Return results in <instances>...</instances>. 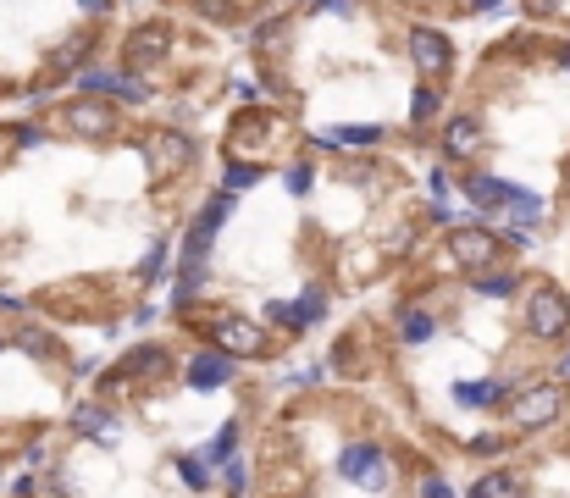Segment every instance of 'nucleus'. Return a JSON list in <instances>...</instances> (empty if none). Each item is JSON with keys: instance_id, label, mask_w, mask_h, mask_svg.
<instances>
[{"instance_id": "nucleus-1", "label": "nucleus", "mask_w": 570, "mask_h": 498, "mask_svg": "<svg viewBox=\"0 0 570 498\" xmlns=\"http://www.w3.org/2000/svg\"><path fill=\"white\" fill-rule=\"evenodd\" d=\"M559 410H565V388H559V382H537V388H526L521 399L510 404V421L521 432H537V427H548V421H559Z\"/></svg>"}, {"instance_id": "nucleus-2", "label": "nucleus", "mask_w": 570, "mask_h": 498, "mask_svg": "<svg viewBox=\"0 0 570 498\" xmlns=\"http://www.w3.org/2000/svg\"><path fill=\"white\" fill-rule=\"evenodd\" d=\"M526 327H532V338H559L570 327V299L559 288H537L532 310H526Z\"/></svg>"}, {"instance_id": "nucleus-3", "label": "nucleus", "mask_w": 570, "mask_h": 498, "mask_svg": "<svg viewBox=\"0 0 570 498\" xmlns=\"http://www.w3.org/2000/svg\"><path fill=\"white\" fill-rule=\"evenodd\" d=\"M144 161H150V172H155V178H178L183 166L194 161L189 133H155V139L144 144Z\"/></svg>"}, {"instance_id": "nucleus-4", "label": "nucleus", "mask_w": 570, "mask_h": 498, "mask_svg": "<svg viewBox=\"0 0 570 498\" xmlns=\"http://www.w3.org/2000/svg\"><path fill=\"white\" fill-rule=\"evenodd\" d=\"M449 255L460 266H471V272H482V266L499 261V238L482 233V227H454V233H449Z\"/></svg>"}, {"instance_id": "nucleus-5", "label": "nucleus", "mask_w": 570, "mask_h": 498, "mask_svg": "<svg viewBox=\"0 0 570 498\" xmlns=\"http://www.w3.org/2000/svg\"><path fill=\"white\" fill-rule=\"evenodd\" d=\"M211 332L227 355H266V327H255L250 316H222Z\"/></svg>"}, {"instance_id": "nucleus-6", "label": "nucleus", "mask_w": 570, "mask_h": 498, "mask_svg": "<svg viewBox=\"0 0 570 498\" xmlns=\"http://www.w3.org/2000/svg\"><path fill=\"white\" fill-rule=\"evenodd\" d=\"M338 471L355 476V482H366V487H388V460H382V449H371V443H355V449H344Z\"/></svg>"}, {"instance_id": "nucleus-7", "label": "nucleus", "mask_w": 570, "mask_h": 498, "mask_svg": "<svg viewBox=\"0 0 570 498\" xmlns=\"http://www.w3.org/2000/svg\"><path fill=\"white\" fill-rule=\"evenodd\" d=\"M410 56H416V67L427 72V78H443V72H449V39L438 34V28H416V34H410Z\"/></svg>"}, {"instance_id": "nucleus-8", "label": "nucleus", "mask_w": 570, "mask_h": 498, "mask_svg": "<svg viewBox=\"0 0 570 498\" xmlns=\"http://www.w3.org/2000/svg\"><path fill=\"white\" fill-rule=\"evenodd\" d=\"M67 128H72V133H89V139H100V133L117 128V111L100 106V100H78V106H67Z\"/></svg>"}, {"instance_id": "nucleus-9", "label": "nucleus", "mask_w": 570, "mask_h": 498, "mask_svg": "<svg viewBox=\"0 0 570 498\" xmlns=\"http://www.w3.org/2000/svg\"><path fill=\"white\" fill-rule=\"evenodd\" d=\"M476 150H482V128H476L471 117H454L449 133H443V155H454V161H471Z\"/></svg>"}, {"instance_id": "nucleus-10", "label": "nucleus", "mask_w": 570, "mask_h": 498, "mask_svg": "<svg viewBox=\"0 0 570 498\" xmlns=\"http://www.w3.org/2000/svg\"><path fill=\"white\" fill-rule=\"evenodd\" d=\"M161 56H167V28H139V34H133L128 39V61H133V67H150V61H161Z\"/></svg>"}, {"instance_id": "nucleus-11", "label": "nucleus", "mask_w": 570, "mask_h": 498, "mask_svg": "<svg viewBox=\"0 0 570 498\" xmlns=\"http://www.w3.org/2000/svg\"><path fill=\"white\" fill-rule=\"evenodd\" d=\"M377 139H382V128H371V122H349V128L321 133V144H333V150H371Z\"/></svg>"}, {"instance_id": "nucleus-12", "label": "nucleus", "mask_w": 570, "mask_h": 498, "mask_svg": "<svg viewBox=\"0 0 570 498\" xmlns=\"http://www.w3.org/2000/svg\"><path fill=\"white\" fill-rule=\"evenodd\" d=\"M227 377H233V360L227 355H194V366H189L194 388H222Z\"/></svg>"}, {"instance_id": "nucleus-13", "label": "nucleus", "mask_w": 570, "mask_h": 498, "mask_svg": "<svg viewBox=\"0 0 570 498\" xmlns=\"http://www.w3.org/2000/svg\"><path fill=\"white\" fill-rule=\"evenodd\" d=\"M316 316H321V294H305L299 305H272V321L277 327H294V332H305Z\"/></svg>"}, {"instance_id": "nucleus-14", "label": "nucleus", "mask_w": 570, "mask_h": 498, "mask_svg": "<svg viewBox=\"0 0 570 498\" xmlns=\"http://www.w3.org/2000/svg\"><path fill=\"white\" fill-rule=\"evenodd\" d=\"M460 189H465V200L482 205V211H493V205L510 200V183H499V178H465Z\"/></svg>"}, {"instance_id": "nucleus-15", "label": "nucleus", "mask_w": 570, "mask_h": 498, "mask_svg": "<svg viewBox=\"0 0 570 498\" xmlns=\"http://www.w3.org/2000/svg\"><path fill=\"white\" fill-rule=\"evenodd\" d=\"M72 432H84V438H111L117 421H111L100 404H84V410H72Z\"/></svg>"}, {"instance_id": "nucleus-16", "label": "nucleus", "mask_w": 570, "mask_h": 498, "mask_svg": "<svg viewBox=\"0 0 570 498\" xmlns=\"http://www.w3.org/2000/svg\"><path fill=\"white\" fill-rule=\"evenodd\" d=\"M454 399L482 410V404H499L504 399V382H460V388H454Z\"/></svg>"}, {"instance_id": "nucleus-17", "label": "nucleus", "mask_w": 570, "mask_h": 498, "mask_svg": "<svg viewBox=\"0 0 570 498\" xmlns=\"http://www.w3.org/2000/svg\"><path fill=\"white\" fill-rule=\"evenodd\" d=\"M399 332L410 338V344H427L432 332H438V321H432L427 310H404V316H399Z\"/></svg>"}, {"instance_id": "nucleus-18", "label": "nucleus", "mask_w": 570, "mask_h": 498, "mask_svg": "<svg viewBox=\"0 0 570 498\" xmlns=\"http://www.w3.org/2000/svg\"><path fill=\"white\" fill-rule=\"evenodd\" d=\"M471 498H521V493H515L510 476H482V482H471Z\"/></svg>"}, {"instance_id": "nucleus-19", "label": "nucleus", "mask_w": 570, "mask_h": 498, "mask_svg": "<svg viewBox=\"0 0 570 498\" xmlns=\"http://www.w3.org/2000/svg\"><path fill=\"white\" fill-rule=\"evenodd\" d=\"M410 117H416V122H432V117H438V89H427V83H421L416 100H410Z\"/></svg>"}, {"instance_id": "nucleus-20", "label": "nucleus", "mask_w": 570, "mask_h": 498, "mask_svg": "<svg viewBox=\"0 0 570 498\" xmlns=\"http://www.w3.org/2000/svg\"><path fill=\"white\" fill-rule=\"evenodd\" d=\"M476 294H515V272H493V277H476Z\"/></svg>"}, {"instance_id": "nucleus-21", "label": "nucleus", "mask_w": 570, "mask_h": 498, "mask_svg": "<svg viewBox=\"0 0 570 498\" xmlns=\"http://www.w3.org/2000/svg\"><path fill=\"white\" fill-rule=\"evenodd\" d=\"M255 178H261V166H255V161H250V166H244V161L227 166V183H233V189H250Z\"/></svg>"}, {"instance_id": "nucleus-22", "label": "nucleus", "mask_w": 570, "mask_h": 498, "mask_svg": "<svg viewBox=\"0 0 570 498\" xmlns=\"http://www.w3.org/2000/svg\"><path fill=\"white\" fill-rule=\"evenodd\" d=\"M504 205H510L515 216H526V222L537 216V200H532V194H521V189H510V200H504Z\"/></svg>"}, {"instance_id": "nucleus-23", "label": "nucleus", "mask_w": 570, "mask_h": 498, "mask_svg": "<svg viewBox=\"0 0 570 498\" xmlns=\"http://www.w3.org/2000/svg\"><path fill=\"white\" fill-rule=\"evenodd\" d=\"M310 178H316L310 166H288V178H283V183H288V194H305V189H310Z\"/></svg>"}, {"instance_id": "nucleus-24", "label": "nucleus", "mask_w": 570, "mask_h": 498, "mask_svg": "<svg viewBox=\"0 0 570 498\" xmlns=\"http://www.w3.org/2000/svg\"><path fill=\"white\" fill-rule=\"evenodd\" d=\"M233 438H238L233 427H222V432H216V443H211V460H227V454H233Z\"/></svg>"}, {"instance_id": "nucleus-25", "label": "nucleus", "mask_w": 570, "mask_h": 498, "mask_svg": "<svg viewBox=\"0 0 570 498\" xmlns=\"http://www.w3.org/2000/svg\"><path fill=\"white\" fill-rule=\"evenodd\" d=\"M161 272H167V244H161V249H150V261H144V277H150V283H155Z\"/></svg>"}, {"instance_id": "nucleus-26", "label": "nucleus", "mask_w": 570, "mask_h": 498, "mask_svg": "<svg viewBox=\"0 0 570 498\" xmlns=\"http://www.w3.org/2000/svg\"><path fill=\"white\" fill-rule=\"evenodd\" d=\"M421 498H454V493H449V482H443V476H427V482H421Z\"/></svg>"}, {"instance_id": "nucleus-27", "label": "nucleus", "mask_w": 570, "mask_h": 498, "mask_svg": "<svg viewBox=\"0 0 570 498\" xmlns=\"http://www.w3.org/2000/svg\"><path fill=\"white\" fill-rule=\"evenodd\" d=\"M183 482H189V487H205V465H200V460H183Z\"/></svg>"}, {"instance_id": "nucleus-28", "label": "nucleus", "mask_w": 570, "mask_h": 498, "mask_svg": "<svg viewBox=\"0 0 570 498\" xmlns=\"http://www.w3.org/2000/svg\"><path fill=\"white\" fill-rule=\"evenodd\" d=\"M471 449H476V454H499V449H504V443H499V438H493V432H482V438H476V443H471Z\"/></svg>"}, {"instance_id": "nucleus-29", "label": "nucleus", "mask_w": 570, "mask_h": 498, "mask_svg": "<svg viewBox=\"0 0 570 498\" xmlns=\"http://www.w3.org/2000/svg\"><path fill=\"white\" fill-rule=\"evenodd\" d=\"M78 6H84V12H106L111 0H78Z\"/></svg>"}, {"instance_id": "nucleus-30", "label": "nucleus", "mask_w": 570, "mask_h": 498, "mask_svg": "<svg viewBox=\"0 0 570 498\" xmlns=\"http://www.w3.org/2000/svg\"><path fill=\"white\" fill-rule=\"evenodd\" d=\"M471 6H476V12H493V6H499V0H471Z\"/></svg>"}, {"instance_id": "nucleus-31", "label": "nucleus", "mask_w": 570, "mask_h": 498, "mask_svg": "<svg viewBox=\"0 0 570 498\" xmlns=\"http://www.w3.org/2000/svg\"><path fill=\"white\" fill-rule=\"evenodd\" d=\"M565 67H570V50H565Z\"/></svg>"}, {"instance_id": "nucleus-32", "label": "nucleus", "mask_w": 570, "mask_h": 498, "mask_svg": "<svg viewBox=\"0 0 570 498\" xmlns=\"http://www.w3.org/2000/svg\"><path fill=\"white\" fill-rule=\"evenodd\" d=\"M565 178H570V161H565Z\"/></svg>"}]
</instances>
